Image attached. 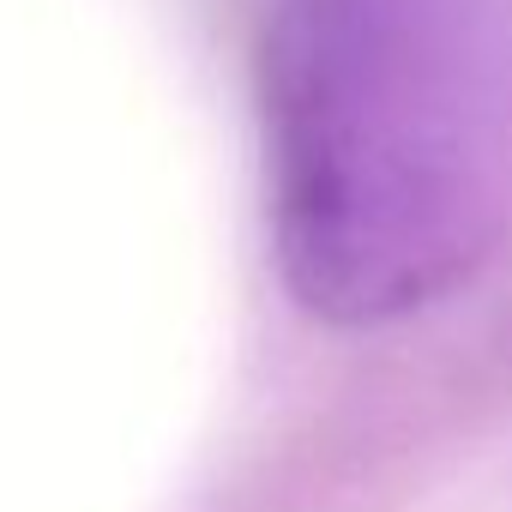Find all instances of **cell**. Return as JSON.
I'll list each match as a JSON object with an SVG mask.
<instances>
[{"label":"cell","mask_w":512,"mask_h":512,"mask_svg":"<svg viewBox=\"0 0 512 512\" xmlns=\"http://www.w3.org/2000/svg\"><path fill=\"white\" fill-rule=\"evenodd\" d=\"M278 241L338 320L422 308L494 229L488 127L398 0H302L278 31Z\"/></svg>","instance_id":"obj_1"}]
</instances>
